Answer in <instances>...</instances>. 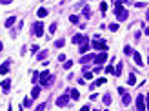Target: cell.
<instances>
[{
  "instance_id": "11",
  "label": "cell",
  "mask_w": 149,
  "mask_h": 111,
  "mask_svg": "<svg viewBox=\"0 0 149 111\" xmlns=\"http://www.w3.org/2000/svg\"><path fill=\"white\" fill-rule=\"evenodd\" d=\"M0 86H2V91H4V93H9V87H11V80H9V78H5V80H4Z\"/></svg>"
},
{
  "instance_id": "40",
  "label": "cell",
  "mask_w": 149,
  "mask_h": 111,
  "mask_svg": "<svg viewBox=\"0 0 149 111\" xmlns=\"http://www.w3.org/2000/svg\"><path fill=\"white\" fill-rule=\"evenodd\" d=\"M2 49H4V44H2V42H0V51H2Z\"/></svg>"
},
{
  "instance_id": "7",
  "label": "cell",
  "mask_w": 149,
  "mask_h": 111,
  "mask_svg": "<svg viewBox=\"0 0 149 111\" xmlns=\"http://www.w3.org/2000/svg\"><path fill=\"white\" fill-rule=\"evenodd\" d=\"M9 66H11V60H5V62L0 66V75H7L9 73Z\"/></svg>"
},
{
  "instance_id": "28",
  "label": "cell",
  "mask_w": 149,
  "mask_h": 111,
  "mask_svg": "<svg viewBox=\"0 0 149 111\" xmlns=\"http://www.w3.org/2000/svg\"><path fill=\"white\" fill-rule=\"evenodd\" d=\"M71 66H73V62H71V60L64 62V69H71Z\"/></svg>"
},
{
  "instance_id": "16",
  "label": "cell",
  "mask_w": 149,
  "mask_h": 111,
  "mask_svg": "<svg viewBox=\"0 0 149 111\" xmlns=\"http://www.w3.org/2000/svg\"><path fill=\"white\" fill-rule=\"evenodd\" d=\"M15 22H16V16H9V18L5 20V27H11Z\"/></svg>"
},
{
  "instance_id": "17",
  "label": "cell",
  "mask_w": 149,
  "mask_h": 111,
  "mask_svg": "<svg viewBox=\"0 0 149 111\" xmlns=\"http://www.w3.org/2000/svg\"><path fill=\"white\" fill-rule=\"evenodd\" d=\"M102 100H104V104H106V106H109V104L113 102V100H111V95H109V93H106V95L102 97Z\"/></svg>"
},
{
  "instance_id": "3",
  "label": "cell",
  "mask_w": 149,
  "mask_h": 111,
  "mask_svg": "<svg viewBox=\"0 0 149 111\" xmlns=\"http://www.w3.org/2000/svg\"><path fill=\"white\" fill-rule=\"evenodd\" d=\"M91 46H93L95 49H98V51H107V44H106V40H95Z\"/></svg>"
},
{
  "instance_id": "30",
  "label": "cell",
  "mask_w": 149,
  "mask_h": 111,
  "mask_svg": "<svg viewBox=\"0 0 149 111\" xmlns=\"http://www.w3.org/2000/svg\"><path fill=\"white\" fill-rule=\"evenodd\" d=\"M69 20H71L73 24H78V16H76V15H71V16H69Z\"/></svg>"
},
{
  "instance_id": "27",
  "label": "cell",
  "mask_w": 149,
  "mask_h": 111,
  "mask_svg": "<svg viewBox=\"0 0 149 111\" xmlns=\"http://www.w3.org/2000/svg\"><path fill=\"white\" fill-rule=\"evenodd\" d=\"M124 53H125V55H131V53H133L131 46H125V47H124Z\"/></svg>"
},
{
  "instance_id": "24",
  "label": "cell",
  "mask_w": 149,
  "mask_h": 111,
  "mask_svg": "<svg viewBox=\"0 0 149 111\" xmlns=\"http://www.w3.org/2000/svg\"><path fill=\"white\" fill-rule=\"evenodd\" d=\"M45 57H47V49H44V51H40V55H38L37 58H38V60H45Z\"/></svg>"
},
{
  "instance_id": "6",
  "label": "cell",
  "mask_w": 149,
  "mask_h": 111,
  "mask_svg": "<svg viewBox=\"0 0 149 111\" xmlns=\"http://www.w3.org/2000/svg\"><path fill=\"white\" fill-rule=\"evenodd\" d=\"M136 111H146V100H144V95H138V97H136Z\"/></svg>"
},
{
  "instance_id": "4",
  "label": "cell",
  "mask_w": 149,
  "mask_h": 111,
  "mask_svg": "<svg viewBox=\"0 0 149 111\" xmlns=\"http://www.w3.org/2000/svg\"><path fill=\"white\" fill-rule=\"evenodd\" d=\"M67 102H69V95H67V93H64V95H60V97L56 98V106H58V108L67 106Z\"/></svg>"
},
{
  "instance_id": "23",
  "label": "cell",
  "mask_w": 149,
  "mask_h": 111,
  "mask_svg": "<svg viewBox=\"0 0 149 111\" xmlns=\"http://www.w3.org/2000/svg\"><path fill=\"white\" fill-rule=\"evenodd\" d=\"M87 49H89V44H87V42H84V44H80V53H85Z\"/></svg>"
},
{
  "instance_id": "34",
  "label": "cell",
  "mask_w": 149,
  "mask_h": 111,
  "mask_svg": "<svg viewBox=\"0 0 149 111\" xmlns=\"http://www.w3.org/2000/svg\"><path fill=\"white\" fill-rule=\"evenodd\" d=\"M135 5H136V7H146V2H136Z\"/></svg>"
},
{
  "instance_id": "18",
  "label": "cell",
  "mask_w": 149,
  "mask_h": 111,
  "mask_svg": "<svg viewBox=\"0 0 149 111\" xmlns=\"http://www.w3.org/2000/svg\"><path fill=\"white\" fill-rule=\"evenodd\" d=\"M127 84H129V86H135V84H136V76H135V73L129 75V78H127Z\"/></svg>"
},
{
  "instance_id": "14",
  "label": "cell",
  "mask_w": 149,
  "mask_h": 111,
  "mask_svg": "<svg viewBox=\"0 0 149 111\" xmlns=\"http://www.w3.org/2000/svg\"><path fill=\"white\" fill-rule=\"evenodd\" d=\"M38 95H40V86H33V91H31V98L35 100V98H38Z\"/></svg>"
},
{
  "instance_id": "5",
  "label": "cell",
  "mask_w": 149,
  "mask_h": 111,
  "mask_svg": "<svg viewBox=\"0 0 149 111\" xmlns=\"http://www.w3.org/2000/svg\"><path fill=\"white\" fill-rule=\"evenodd\" d=\"M33 33H35L37 37H42V35H44V24H42V22H35V24H33Z\"/></svg>"
},
{
  "instance_id": "26",
  "label": "cell",
  "mask_w": 149,
  "mask_h": 111,
  "mask_svg": "<svg viewBox=\"0 0 149 111\" xmlns=\"http://www.w3.org/2000/svg\"><path fill=\"white\" fill-rule=\"evenodd\" d=\"M55 31H56V24H55V22H53V24H51V26H49V33H51V35H53V33H55Z\"/></svg>"
},
{
  "instance_id": "15",
  "label": "cell",
  "mask_w": 149,
  "mask_h": 111,
  "mask_svg": "<svg viewBox=\"0 0 149 111\" xmlns=\"http://www.w3.org/2000/svg\"><path fill=\"white\" fill-rule=\"evenodd\" d=\"M69 97H71L73 100H78V98H80V93H78V89H69Z\"/></svg>"
},
{
  "instance_id": "38",
  "label": "cell",
  "mask_w": 149,
  "mask_h": 111,
  "mask_svg": "<svg viewBox=\"0 0 149 111\" xmlns=\"http://www.w3.org/2000/svg\"><path fill=\"white\" fill-rule=\"evenodd\" d=\"M80 111H89V106H82V109Z\"/></svg>"
},
{
  "instance_id": "19",
  "label": "cell",
  "mask_w": 149,
  "mask_h": 111,
  "mask_svg": "<svg viewBox=\"0 0 149 111\" xmlns=\"http://www.w3.org/2000/svg\"><path fill=\"white\" fill-rule=\"evenodd\" d=\"M122 68H124V64H122V62H120V64H118V66H116V69H114V76H120V75H122Z\"/></svg>"
},
{
  "instance_id": "32",
  "label": "cell",
  "mask_w": 149,
  "mask_h": 111,
  "mask_svg": "<svg viewBox=\"0 0 149 111\" xmlns=\"http://www.w3.org/2000/svg\"><path fill=\"white\" fill-rule=\"evenodd\" d=\"M44 109H45V102L40 104V106H37V109H35V111H44Z\"/></svg>"
},
{
  "instance_id": "12",
  "label": "cell",
  "mask_w": 149,
  "mask_h": 111,
  "mask_svg": "<svg viewBox=\"0 0 149 111\" xmlns=\"http://www.w3.org/2000/svg\"><path fill=\"white\" fill-rule=\"evenodd\" d=\"M122 104L124 106H129L131 104V95L129 93H122Z\"/></svg>"
},
{
  "instance_id": "13",
  "label": "cell",
  "mask_w": 149,
  "mask_h": 111,
  "mask_svg": "<svg viewBox=\"0 0 149 111\" xmlns=\"http://www.w3.org/2000/svg\"><path fill=\"white\" fill-rule=\"evenodd\" d=\"M102 84H106V78H98V80H95V82L89 86V89H95V87H98V86H102Z\"/></svg>"
},
{
  "instance_id": "22",
  "label": "cell",
  "mask_w": 149,
  "mask_h": 111,
  "mask_svg": "<svg viewBox=\"0 0 149 111\" xmlns=\"http://www.w3.org/2000/svg\"><path fill=\"white\" fill-rule=\"evenodd\" d=\"M64 44H66V40H64V38H58V40L55 42V47H64Z\"/></svg>"
},
{
  "instance_id": "25",
  "label": "cell",
  "mask_w": 149,
  "mask_h": 111,
  "mask_svg": "<svg viewBox=\"0 0 149 111\" xmlns=\"http://www.w3.org/2000/svg\"><path fill=\"white\" fill-rule=\"evenodd\" d=\"M100 11L106 15V11H107V4H106V2H102V4H100Z\"/></svg>"
},
{
  "instance_id": "2",
  "label": "cell",
  "mask_w": 149,
  "mask_h": 111,
  "mask_svg": "<svg viewBox=\"0 0 149 111\" xmlns=\"http://www.w3.org/2000/svg\"><path fill=\"white\" fill-rule=\"evenodd\" d=\"M106 60H107V53H106V51H100V53H98V55H95V58H93V62H95V64H98V66H100V64H104Z\"/></svg>"
},
{
  "instance_id": "35",
  "label": "cell",
  "mask_w": 149,
  "mask_h": 111,
  "mask_svg": "<svg viewBox=\"0 0 149 111\" xmlns=\"http://www.w3.org/2000/svg\"><path fill=\"white\" fill-rule=\"evenodd\" d=\"M37 80H38V71H35V73H33V84H35Z\"/></svg>"
},
{
  "instance_id": "29",
  "label": "cell",
  "mask_w": 149,
  "mask_h": 111,
  "mask_svg": "<svg viewBox=\"0 0 149 111\" xmlns=\"http://www.w3.org/2000/svg\"><path fill=\"white\" fill-rule=\"evenodd\" d=\"M31 104H33V98H26V100H24V106H26V108H29Z\"/></svg>"
},
{
  "instance_id": "8",
  "label": "cell",
  "mask_w": 149,
  "mask_h": 111,
  "mask_svg": "<svg viewBox=\"0 0 149 111\" xmlns=\"http://www.w3.org/2000/svg\"><path fill=\"white\" fill-rule=\"evenodd\" d=\"M131 55H133V60L136 62V66H140V68H142V66H144V60H142V57H140V53H136V51H133Z\"/></svg>"
},
{
  "instance_id": "33",
  "label": "cell",
  "mask_w": 149,
  "mask_h": 111,
  "mask_svg": "<svg viewBox=\"0 0 149 111\" xmlns=\"http://www.w3.org/2000/svg\"><path fill=\"white\" fill-rule=\"evenodd\" d=\"M106 73H114V68H113V66H107V68H106Z\"/></svg>"
},
{
  "instance_id": "1",
  "label": "cell",
  "mask_w": 149,
  "mask_h": 111,
  "mask_svg": "<svg viewBox=\"0 0 149 111\" xmlns=\"http://www.w3.org/2000/svg\"><path fill=\"white\" fill-rule=\"evenodd\" d=\"M114 15H116V18L120 20V22H124V20H127V16H129V13L122 7V0H116L114 2Z\"/></svg>"
},
{
  "instance_id": "37",
  "label": "cell",
  "mask_w": 149,
  "mask_h": 111,
  "mask_svg": "<svg viewBox=\"0 0 149 111\" xmlns=\"http://www.w3.org/2000/svg\"><path fill=\"white\" fill-rule=\"evenodd\" d=\"M38 51V46H31V53H37Z\"/></svg>"
},
{
  "instance_id": "36",
  "label": "cell",
  "mask_w": 149,
  "mask_h": 111,
  "mask_svg": "<svg viewBox=\"0 0 149 111\" xmlns=\"http://www.w3.org/2000/svg\"><path fill=\"white\" fill-rule=\"evenodd\" d=\"M58 60L60 62H66V55H58Z\"/></svg>"
},
{
  "instance_id": "21",
  "label": "cell",
  "mask_w": 149,
  "mask_h": 111,
  "mask_svg": "<svg viewBox=\"0 0 149 111\" xmlns=\"http://www.w3.org/2000/svg\"><path fill=\"white\" fill-rule=\"evenodd\" d=\"M84 16H85V18H91V9H89V5H84Z\"/></svg>"
},
{
  "instance_id": "39",
  "label": "cell",
  "mask_w": 149,
  "mask_h": 111,
  "mask_svg": "<svg viewBox=\"0 0 149 111\" xmlns=\"http://www.w3.org/2000/svg\"><path fill=\"white\" fill-rule=\"evenodd\" d=\"M0 2H2V4H11L13 0H0Z\"/></svg>"
},
{
  "instance_id": "9",
  "label": "cell",
  "mask_w": 149,
  "mask_h": 111,
  "mask_svg": "<svg viewBox=\"0 0 149 111\" xmlns=\"http://www.w3.org/2000/svg\"><path fill=\"white\" fill-rule=\"evenodd\" d=\"M73 42L74 44H84V42H87V37H85V35H74Z\"/></svg>"
},
{
  "instance_id": "41",
  "label": "cell",
  "mask_w": 149,
  "mask_h": 111,
  "mask_svg": "<svg viewBox=\"0 0 149 111\" xmlns=\"http://www.w3.org/2000/svg\"><path fill=\"white\" fill-rule=\"evenodd\" d=\"M7 111H13V109H11V106H9V108H7Z\"/></svg>"
},
{
  "instance_id": "10",
  "label": "cell",
  "mask_w": 149,
  "mask_h": 111,
  "mask_svg": "<svg viewBox=\"0 0 149 111\" xmlns=\"http://www.w3.org/2000/svg\"><path fill=\"white\" fill-rule=\"evenodd\" d=\"M93 58H95V55H93V53H87V55H84V57L80 58V64H87V62H91Z\"/></svg>"
},
{
  "instance_id": "20",
  "label": "cell",
  "mask_w": 149,
  "mask_h": 111,
  "mask_svg": "<svg viewBox=\"0 0 149 111\" xmlns=\"http://www.w3.org/2000/svg\"><path fill=\"white\" fill-rule=\"evenodd\" d=\"M38 16H40V18H44V16H47V9H45V7H40V9H38V13H37Z\"/></svg>"
},
{
  "instance_id": "31",
  "label": "cell",
  "mask_w": 149,
  "mask_h": 111,
  "mask_svg": "<svg viewBox=\"0 0 149 111\" xmlns=\"http://www.w3.org/2000/svg\"><path fill=\"white\" fill-rule=\"evenodd\" d=\"M109 29H111L113 33H114V31H118V24H111V26H109Z\"/></svg>"
}]
</instances>
